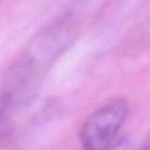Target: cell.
Listing matches in <instances>:
<instances>
[{"label":"cell","instance_id":"cell-1","mask_svg":"<svg viewBox=\"0 0 150 150\" xmlns=\"http://www.w3.org/2000/svg\"><path fill=\"white\" fill-rule=\"evenodd\" d=\"M129 113V101L117 98L101 106L86 118L80 129L82 150H109L116 142Z\"/></svg>","mask_w":150,"mask_h":150},{"label":"cell","instance_id":"cell-2","mask_svg":"<svg viewBox=\"0 0 150 150\" xmlns=\"http://www.w3.org/2000/svg\"><path fill=\"white\" fill-rule=\"evenodd\" d=\"M11 144L13 143L9 141L8 138L0 132V150H9Z\"/></svg>","mask_w":150,"mask_h":150},{"label":"cell","instance_id":"cell-3","mask_svg":"<svg viewBox=\"0 0 150 150\" xmlns=\"http://www.w3.org/2000/svg\"><path fill=\"white\" fill-rule=\"evenodd\" d=\"M139 150H150V134L145 139V141L142 143V145Z\"/></svg>","mask_w":150,"mask_h":150}]
</instances>
